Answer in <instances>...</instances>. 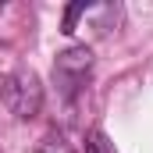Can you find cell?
<instances>
[{
  "mask_svg": "<svg viewBox=\"0 0 153 153\" xmlns=\"http://www.w3.org/2000/svg\"><path fill=\"white\" fill-rule=\"evenodd\" d=\"M0 100H4V107L11 114L22 117V121L36 117L43 111V82H39V75L32 68H18V71L4 75V82H0Z\"/></svg>",
  "mask_w": 153,
  "mask_h": 153,
  "instance_id": "obj_1",
  "label": "cell"
},
{
  "mask_svg": "<svg viewBox=\"0 0 153 153\" xmlns=\"http://www.w3.org/2000/svg\"><path fill=\"white\" fill-rule=\"evenodd\" d=\"M89 71H93V50H89L85 43L68 46V50H61V53H57V61H53V82H57V89H61L64 103H71L78 93L85 89Z\"/></svg>",
  "mask_w": 153,
  "mask_h": 153,
  "instance_id": "obj_2",
  "label": "cell"
},
{
  "mask_svg": "<svg viewBox=\"0 0 153 153\" xmlns=\"http://www.w3.org/2000/svg\"><path fill=\"white\" fill-rule=\"evenodd\" d=\"M117 14H121V7L117 4H68L64 7V22H61V32L64 36H71L78 29V22L85 25L89 22V29L96 32V36H107L111 29L117 25Z\"/></svg>",
  "mask_w": 153,
  "mask_h": 153,
  "instance_id": "obj_3",
  "label": "cell"
},
{
  "mask_svg": "<svg viewBox=\"0 0 153 153\" xmlns=\"http://www.w3.org/2000/svg\"><path fill=\"white\" fill-rule=\"evenodd\" d=\"M85 153H114V143H111L100 128H93V132L85 135Z\"/></svg>",
  "mask_w": 153,
  "mask_h": 153,
  "instance_id": "obj_4",
  "label": "cell"
}]
</instances>
